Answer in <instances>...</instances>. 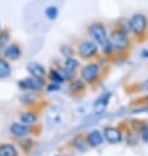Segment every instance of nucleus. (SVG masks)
<instances>
[{
    "label": "nucleus",
    "instance_id": "nucleus-16",
    "mask_svg": "<svg viewBox=\"0 0 148 156\" xmlns=\"http://www.w3.org/2000/svg\"><path fill=\"white\" fill-rule=\"evenodd\" d=\"M9 73H11V67L8 62L4 59H0V77L4 79V77L9 76Z\"/></svg>",
    "mask_w": 148,
    "mask_h": 156
},
{
    "label": "nucleus",
    "instance_id": "nucleus-15",
    "mask_svg": "<svg viewBox=\"0 0 148 156\" xmlns=\"http://www.w3.org/2000/svg\"><path fill=\"white\" fill-rule=\"evenodd\" d=\"M20 119H21V122H23L24 125H32L34 123L37 121V115L34 114V113H30V112H26V113H24V114H21L20 117Z\"/></svg>",
    "mask_w": 148,
    "mask_h": 156
},
{
    "label": "nucleus",
    "instance_id": "nucleus-8",
    "mask_svg": "<svg viewBox=\"0 0 148 156\" xmlns=\"http://www.w3.org/2000/svg\"><path fill=\"white\" fill-rule=\"evenodd\" d=\"M104 135H105L106 140L110 142V143H119L122 139L121 131L115 127H106L105 131H104Z\"/></svg>",
    "mask_w": 148,
    "mask_h": 156
},
{
    "label": "nucleus",
    "instance_id": "nucleus-22",
    "mask_svg": "<svg viewBox=\"0 0 148 156\" xmlns=\"http://www.w3.org/2000/svg\"><path fill=\"white\" fill-rule=\"evenodd\" d=\"M143 57H144V58H148V51H143Z\"/></svg>",
    "mask_w": 148,
    "mask_h": 156
},
{
    "label": "nucleus",
    "instance_id": "nucleus-12",
    "mask_svg": "<svg viewBox=\"0 0 148 156\" xmlns=\"http://www.w3.org/2000/svg\"><path fill=\"white\" fill-rule=\"evenodd\" d=\"M109 98H110V93H105V94H102V96L100 97L97 101H96V104H94V110L97 112V113H102V112L106 109L107 102H109Z\"/></svg>",
    "mask_w": 148,
    "mask_h": 156
},
{
    "label": "nucleus",
    "instance_id": "nucleus-3",
    "mask_svg": "<svg viewBox=\"0 0 148 156\" xmlns=\"http://www.w3.org/2000/svg\"><path fill=\"white\" fill-rule=\"evenodd\" d=\"M89 36L92 37V40L97 43L98 46H102L109 41L107 38V33H106V29H105V25L102 23H93L89 25Z\"/></svg>",
    "mask_w": 148,
    "mask_h": 156
},
{
    "label": "nucleus",
    "instance_id": "nucleus-9",
    "mask_svg": "<svg viewBox=\"0 0 148 156\" xmlns=\"http://www.w3.org/2000/svg\"><path fill=\"white\" fill-rule=\"evenodd\" d=\"M26 68H28V71H29V73L32 76L38 77V79H43V77H45V67L41 66L40 63L30 62Z\"/></svg>",
    "mask_w": 148,
    "mask_h": 156
},
{
    "label": "nucleus",
    "instance_id": "nucleus-17",
    "mask_svg": "<svg viewBox=\"0 0 148 156\" xmlns=\"http://www.w3.org/2000/svg\"><path fill=\"white\" fill-rule=\"evenodd\" d=\"M45 15H46L47 19H50V20H55V19H56V16H58V8L54 7V5L47 7L46 9H45Z\"/></svg>",
    "mask_w": 148,
    "mask_h": 156
},
{
    "label": "nucleus",
    "instance_id": "nucleus-6",
    "mask_svg": "<svg viewBox=\"0 0 148 156\" xmlns=\"http://www.w3.org/2000/svg\"><path fill=\"white\" fill-rule=\"evenodd\" d=\"M19 85L23 89H28V90H38L43 87V81L42 79H38V77H28L23 81H20Z\"/></svg>",
    "mask_w": 148,
    "mask_h": 156
},
{
    "label": "nucleus",
    "instance_id": "nucleus-19",
    "mask_svg": "<svg viewBox=\"0 0 148 156\" xmlns=\"http://www.w3.org/2000/svg\"><path fill=\"white\" fill-rule=\"evenodd\" d=\"M8 41H9V32H8V30H3V32L0 33V46L4 47Z\"/></svg>",
    "mask_w": 148,
    "mask_h": 156
},
{
    "label": "nucleus",
    "instance_id": "nucleus-1",
    "mask_svg": "<svg viewBox=\"0 0 148 156\" xmlns=\"http://www.w3.org/2000/svg\"><path fill=\"white\" fill-rule=\"evenodd\" d=\"M127 33H129V30L123 29L122 27L113 29L109 41H110L113 49H114V53H121V51H126L129 49L130 38Z\"/></svg>",
    "mask_w": 148,
    "mask_h": 156
},
{
    "label": "nucleus",
    "instance_id": "nucleus-20",
    "mask_svg": "<svg viewBox=\"0 0 148 156\" xmlns=\"http://www.w3.org/2000/svg\"><path fill=\"white\" fill-rule=\"evenodd\" d=\"M142 135H143V140L148 143V126H147V125L142 130Z\"/></svg>",
    "mask_w": 148,
    "mask_h": 156
},
{
    "label": "nucleus",
    "instance_id": "nucleus-4",
    "mask_svg": "<svg viewBox=\"0 0 148 156\" xmlns=\"http://www.w3.org/2000/svg\"><path fill=\"white\" fill-rule=\"evenodd\" d=\"M97 51H98V45L92 41H83L80 43V46L77 47V53L84 59L94 57V55L97 54Z\"/></svg>",
    "mask_w": 148,
    "mask_h": 156
},
{
    "label": "nucleus",
    "instance_id": "nucleus-10",
    "mask_svg": "<svg viewBox=\"0 0 148 156\" xmlns=\"http://www.w3.org/2000/svg\"><path fill=\"white\" fill-rule=\"evenodd\" d=\"M4 55L8 58V59H12V60H17L21 55V49L17 43H12L11 46H8L5 51H4Z\"/></svg>",
    "mask_w": 148,
    "mask_h": 156
},
{
    "label": "nucleus",
    "instance_id": "nucleus-13",
    "mask_svg": "<svg viewBox=\"0 0 148 156\" xmlns=\"http://www.w3.org/2000/svg\"><path fill=\"white\" fill-rule=\"evenodd\" d=\"M12 134H15L16 136H25L29 133V129L26 127V125L24 123H13L11 126Z\"/></svg>",
    "mask_w": 148,
    "mask_h": 156
},
{
    "label": "nucleus",
    "instance_id": "nucleus-18",
    "mask_svg": "<svg viewBox=\"0 0 148 156\" xmlns=\"http://www.w3.org/2000/svg\"><path fill=\"white\" fill-rule=\"evenodd\" d=\"M50 77H51V80H53V83H56V84H60L64 79H66V77L60 75L58 71H54V70L50 72Z\"/></svg>",
    "mask_w": 148,
    "mask_h": 156
},
{
    "label": "nucleus",
    "instance_id": "nucleus-11",
    "mask_svg": "<svg viewBox=\"0 0 148 156\" xmlns=\"http://www.w3.org/2000/svg\"><path fill=\"white\" fill-rule=\"evenodd\" d=\"M86 140H88V143L92 147H96V146H100V144H102V142H104V136L101 135V133L100 131H90L88 134V138H86Z\"/></svg>",
    "mask_w": 148,
    "mask_h": 156
},
{
    "label": "nucleus",
    "instance_id": "nucleus-14",
    "mask_svg": "<svg viewBox=\"0 0 148 156\" xmlns=\"http://www.w3.org/2000/svg\"><path fill=\"white\" fill-rule=\"evenodd\" d=\"M0 156H17V150L12 144H3L0 147Z\"/></svg>",
    "mask_w": 148,
    "mask_h": 156
},
{
    "label": "nucleus",
    "instance_id": "nucleus-7",
    "mask_svg": "<svg viewBox=\"0 0 148 156\" xmlns=\"http://www.w3.org/2000/svg\"><path fill=\"white\" fill-rule=\"evenodd\" d=\"M79 67V62L75 59V58H71L68 57L64 62V66H63V72H64V77L66 79H71V77L75 75V72Z\"/></svg>",
    "mask_w": 148,
    "mask_h": 156
},
{
    "label": "nucleus",
    "instance_id": "nucleus-21",
    "mask_svg": "<svg viewBox=\"0 0 148 156\" xmlns=\"http://www.w3.org/2000/svg\"><path fill=\"white\" fill-rule=\"evenodd\" d=\"M47 89H49V90H53V89H54V90H55V89H58V85H56V84H54V85L51 84V85H50Z\"/></svg>",
    "mask_w": 148,
    "mask_h": 156
},
{
    "label": "nucleus",
    "instance_id": "nucleus-23",
    "mask_svg": "<svg viewBox=\"0 0 148 156\" xmlns=\"http://www.w3.org/2000/svg\"><path fill=\"white\" fill-rule=\"evenodd\" d=\"M144 89H148V80H147L146 83H144Z\"/></svg>",
    "mask_w": 148,
    "mask_h": 156
},
{
    "label": "nucleus",
    "instance_id": "nucleus-2",
    "mask_svg": "<svg viewBox=\"0 0 148 156\" xmlns=\"http://www.w3.org/2000/svg\"><path fill=\"white\" fill-rule=\"evenodd\" d=\"M148 27V20L144 15L135 13L131 19L129 20V29L130 32L134 33L136 37H142L146 33Z\"/></svg>",
    "mask_w": 148,
    "mask_h": 156
},
{
    "label": "nucleus",
    "instance_id": "nucleus-5",
    "mask_svg": "<svg viewBox=\"0 0 148 156\" xmlns=\"http://www.w3.org/2000/svg\"><path fill=\"white\" fill-rule=\"evenodd\" d=\"M100 73V66L97 63H89L83 68L81 71V77L83 81H86V83H92V81L98 76Z\"/></svg>",
    "mask_w": 148,
    "mask_h": 156
}]
</instances>
